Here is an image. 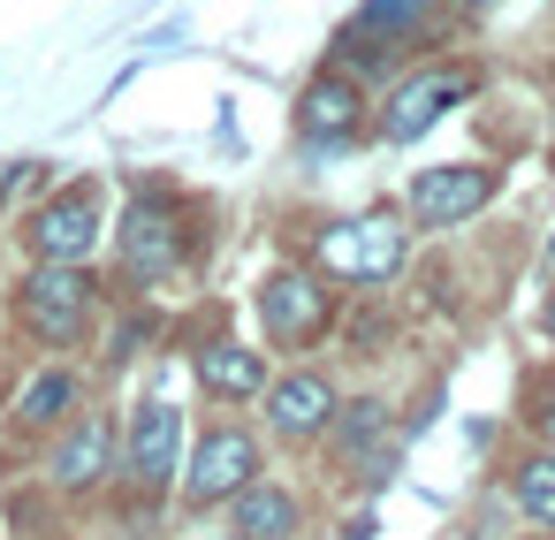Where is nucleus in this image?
<instances>
[{
	"label": "nucleus",
	"mask_w": 555,
	"mask_h": 540,
	"mask_svg": "<svg viewBox=\"0 0 555 540\" xmlns=\"http://www.w3.org/2000/svg\"><path fill=\"white\" fill-rule=\"evenodd\" d=\"M487 198H494V168H472V160L426 168V176H411V191H403V206H411L418 229H456V221H472Z\"/></svg>",
	"instance_id": "11"
},
{
	"label": "nucleus",
	"mask_w": 555,
	"mask_h": 540,
	"mask_svg": "<svg viewBox=\"0 0 555 540\" xmlns=\"http://www.w3.org/2000/svg\"><path fill=\"white\" fill-rule=\"evenodd\" d=\"M115 267H122V282H130V290H153V282H168V274L183 267V206H176V191L145 183V191L122 206Z\"/></svg>",
	"instance_id": "3"
},
{
	"label": "nucleus",
	"mask_w": 555,
	"mask_h": 540,
	"mask_svg": "<svg viewBox=\"0 0 555 540\" xmlns=\"http://www.w3.org/2000/svg\"><path fill=\"white\" fill-rule=\"evenodd\" d=\"M77 403H85V373L77 365H39V381L16 396V434H54V426H69L77 419Z\"/></svg>",
	"instance_id": "15"
},
{
	"label": "nucleus",
	"mask_w": 555,
	"mask_h": 540,
	"mask_svg": "<svg viewBox=\"0 0 555 540\" xmlns=\"http://www.w3.org/2000/svg\"><path fill=\"white\" fill-rule=\"evenodd\" d=\"M358 138H365V92H358V77L335 69V62L312 69L305 92H297V145L305 153H343Z\"/></svg>",
	"instance_id": "5"
},
{
	"label": "nucleus",
	"mask_w": 555,
	"mask_h": 540,
	"mask_svg": "<svg viewBox=\"0 0 555 540\" xmlns=\"http://www.w3.org/2000/svg\"><path fill=\"white\" fill-rule=\"evenodd\" d=\"M547 335H555V297H547Z\"/></svg>",
	"instance_id": "20"
},
{
	"label": "nucleus",
	"mask_w": 555,
	"mask_h": 540,
	"mask_svg": "<svg viewBox=\"0 0 555 540\" xmlns=\"http://www.w3.org/2000/svg\"><path fill=\"white\" fill-rule=\"evenodd\" d=\"M251 479H259V434L251 426H206L198 449H191V464H183V502L191 510H221Z\"/></svg>",
	"instance_id": "7"
},
{
	"label": "nucleus",
	"mask_w": 555,
	"mask_h": 540,
	"mask_svg": "<svg viewBox=\"0 0 555 540\" xmlns=\"http://www.w3.org/2000/svg\"><path fill=\"white\" fill-rule=\"evenodd\" d=\"M509 494H517V510H525L532 525H547V532H555V449L525 457V464L509 472Z\"/></svg>",
	"instance_id": "18"
},
{
	"label": "nucleus",
	"mask_w": 555,
	"mask_h": 540,
	"mask_svg": "<svg viewBox=\"0 0 555 540\" xmlns=\"http://www.w3.org/2000/svg\"><path fill=\"white\" fill-rule=\"evenodd\" d=\"M115 457H122V479L145 494V502H160L168 487H176V464H183V411L176 403H138V419L122 426V441H115Z\"/></svg>",
	"instance_id": "6"
},
{
	"label": "nucleus",
	"mask_w": 555,
	"mask_h": 540,
	"mask_svg": "<svg viewBox=\"0 0 555 540\" xmlns=\"http://www.w3.org/2000/svg\"><path fill=\"white\" fill-rule=\"evenodd\" d=\"M259 403H267V426H274L282 441H320L327 419H335V388H327L320 365H289V373H274V381L259 388Z\"/></svg>",
	"instance_id": "12"
},
{
	"label": "nucleus",
	"mask_w": 555,
	"mask_h": 540,
	"mask_svg": "<svg viewBox=\"0 0 555 540\" xmlns=\"http://www.w3.org/2000/svg\"><path fill=\"white\" fill-rule=\"evenodd\" d=\"M267 381H274L267 358L244 350V343H206V350H198V388H206L214 403H251Z\"/></svg>",
	"instance_id": "17"
},
{
	"label": "nucleus",
	"mask_w": 555,
	"mask_h": 540,
	"mask_svg": "<svg viewBox=\"0 0 555 540\" xmlns=\"http://www.w3.org/2000/svg\"><path fill=\"white\" fill-rule=\"evenodd\" d=\"M320 441H335V464H343V472L380 479V472H388V403H380V396L335 403V419H327Z\"/></svg>",
	"instance_id": "14"
},
{
	"label": "nucleus",
	"mask_w": 555,
	"mask_h": 540,
	"mask_svg": "<svg viewBox=\"0 0 555 540\" xmlns=\"http://www.w3.org/2000/svg\"><path fill=\"white\" fill-rule=\"evenodd\" d=\"M107 472H115V419H100V411H77V419L62 426V441H54V464H47V479H54V494H92Z\"/></svg>",
	"instance_id": "13"
},
{
	"label": "nucleus",
	"mask_w": 555,
	"mask_h": 540,
	"mask_svg": "<svg viewBox=\"0 0 555 540\" xmlns=\"http://www.w3.org/2000/svg\"><path fill=\"white\" fill-rule=\"evenodd\" d=\"M532 434H540V449H555V381L532 396Z\"/></svg>",
	"instance_id": "19"
},
{
	"label": "nucleus",
	"mask_w": 555,
	"mask_h": 540,
	"mask_svg": "<svg viewBox=\"0 0 555 540\" xmlns=\"http://www.w3.org/2000/svg\"><path fill=\"white\" fill-rule=\"evenodd\" d=\"M464 9H487V0H464Z\"/></svg>",
	"instance_id": "21"
},
{
	"label": "nucleus",
	"mask_w": 555,
	"mask_h": 540,
	"mask_svg": "<svg viewBox=\"0 0 555 540\" xmlns=\"http://www.w3.org/2000/svg\"><path fill=\"white\" fill-rule=\"evenodd\" d=\"M434 16V0H365L350 31L335 39V69H388V54Z\"/></svg>",
	"instance_id": "10"
},
{
	"label": "nucleus",
	"mask_w": 555,
	"mask_h": 540,
	"mask_svg": "<svg viewBox=\"0 0 555 540\" xmlns=\"http://www.w3.org/2000/svg\"><path fill=\"white\" fill-rule=\"evenodd\" d=\"M259 327L289 358L312 350V343H327V327H335V282L320 267H274L259 282Z\"/></svg>",
	"instance_id": "4"
},
{
	"label": "nucleus",
	"mask_w": 555,
	"mask_h": 540,
	"mask_svg": "<svg viewBox=\"0 0 555 540\" xmlns=\"http://www.w3.org/2000/svg\"><path fill=\"white\" fill-rule=\"evenodd\" d=\"M16 320L31 343L47 350H77L100 320V282L92 267H54V259H31V274L16 282Z\"/></svg>",
	"instance_id": "1"
},
{
	"label": "nucleus",
	"mask_w": 555,
	"mask_h": 540,
	"mask_svg": "<svg viewBox=\"0 0 555 540\" xmlns=\"http://www.w3.org/2000/svg\"><path fill=\"white\" fill-rule=\"evenodd\" d=\"M229 540H236V532H229Z\"/></svg>",
	"instance_id": "22"
},
{
	"label": "nucleus",
	"mask_w": 555,
	"mask_h": 540,
	"mask_svg": "<svg viewBox=\"0 0 555 540\" xmlns=\"http://www.w3.org/2000/svg\"><path fill=\"white\" fill-rule=\"evenodd\" d=\"M100 229H107V206H100L92 183H77V191H62V198H47V206L31 214L24 252H31V259H54V267H85V259L100 252Z\"/></svg>",
	"instance_id": "8"
},
{
	"label": "nucleus",
	"mask_w": 555,
	"mask_h": 540,
	"mask_svg": "<svg viewBox=\"0 0 555 540\" xmlns=\"http://www.w3.org/2000/svg\"><path fill=\"white\" fill-rule=\"evenodd\" d=\"M472 100V69H449V62H434V69H411L396 92H388V107H380V138L388 145H411V138H426L449 107H464Z\"/></svg>",
	"instance_id": "9"
},
{
	"label": "nucleus",
	"mask_w": 555,
	"mask_h": 540,
	"mask_svg": "<svg viewBox=\"0 0 555 540\" xmlns=\"http://www.w3.org/2000/svg\"><path fill=\"white\" fill-rule=\"evenodd\" d=\"M312 267L327 282H396L411 267V229L396 214H343L312 236Z\"/></svg>",
	"instance_id": "2"
},
{
	"label": "nucleus",
	"mask_w": 555,
	"mask_h": 540,
	"mask_svg": "<svg viewBox=\"0 0 555 540\" xmlns=\"http://www.w3.org/2000/svg\"><path fill=\"white\" fill-rule=\"evenodd\" d=\"M221 510H229V532H236V540H297V517H305L297 494L274 487V479H251V487L229 494Z\"/></svg>",
	"instance_id": "16"
}]
</instances>
